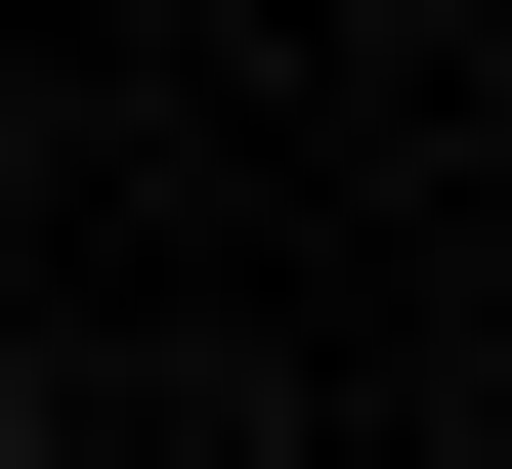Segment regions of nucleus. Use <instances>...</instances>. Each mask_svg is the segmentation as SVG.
Instances as JSON below:
<instances>
[{"mask_svg":"<svg viewBox=\"0 0 512 469\" xmlns=\"http://www.w3.org/2000/svg\"><path fill=\"white\" fill-rule=\"evenodd\" d=\"M0 469H43V342H0Z\"/></svg>","mask_w":512,"mask_h":469,"instance_id":"f257e3e1","label":"nucleus"}]
</instances>
